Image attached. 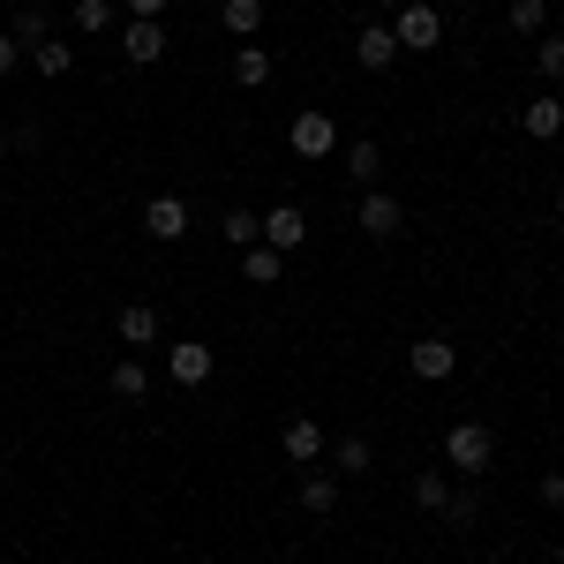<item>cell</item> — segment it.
<instances>
[{
    "label": "cell",
    "mask_w": 564,
    "mask_h": 564,
    "mask_svg": "<svg viewBox=\"0 0 564 564\" xmlns=\"http://www.w3.org/2000/svg\"><path fill=\"white\" fill-rule=\"evenodd\" d=\"M489 459H497L489 422H452V430H444V467H459V475H489Z\"/></svg>",
    "instance_id": "cell-1"
},
{
    "label": "cell",
    "mask_w": 564,
    "mask_h": 564,
    "mask_svg": "<svg viewBox=\"0 0 564 564\" xmlns=\"http://www.w3.org/2000/svg\"><path fill=\"white\" fill-rule=\"evenodd\" d=\"M391 39H399V53H430V45H444V15H436L430 0H406L391 15Z\"/></svg>",
    "instance_id": "cell-2"
},
{
    "label": "cell",
    "mask_w": 564,
    "mask_h": 564,
    "mask_svg": "<svg viewBox=\"0 0 564 564\" xmlns=\"http://www.w3.org/2000/svg\"><path fill=\"white\" fill-rule=\"evenodd\" d=\"M286 143H294V159H332V151H339V129H332V113L302 106L294 129H286Z\"/></svg>",
    "instance_id": "cell-3"
},
{
    "label": "cell",
    "mask_w": 564,
    "mask_h": 564,
    "mask_svg": "<svg viewBox=\"0 0 564 564\" xmlns=\"http://www.w3.org/2000/svg\"><path fill=\"white\" fill-rule=\"evenodd\" d=\"M212 369H218V354L204 347V339H181L174 354H166V377H174L181 391H196V384H212Z\"/></svg>",
    "instance_id": "cell-4"
},
{
    "label": "cell",
    "mask_w": 564,
    "mask_h": 564,
    "mask_svg": "<svg viewBox=\"0 0 564 564\" xmlns=\"http://www.w3.org/2000/svg\"><path fill=\"white\" fill-rule=\"evenodd\" d=\"M143 234L166 241V249L188 241V204H181V196H151V204H143Z\"/></svg>",
    "instance_id": "cell-5"
},
{
    "label": "cell",
    "mask_w": 564,
    "mask_h": 564,
    "mask_svg": "<svg viewBox=\"0 0 564 564\" xmlns=\"http://www.w3.org/2000/svg\"><path fill=\"white\" fill-rule=\"evenodd\" d=\"M166 45H174V39H166V23H135V15L121 23V53H129L135 68H159V61H166Z\"/></svg>",
    "instance_id": "cell-6"
},
{
    "label": "cell",
    "mask_w": 564,
    "mask_h": 564,
    "mask_svg": "<svg viewBox=\"0 0 564 564\" xmlns=\"http://www.w3.org/2000/svg\"><path fill=\"white\" fill-rule=\"evenodd\" d=\"M324 444H332V436H324V422H308V414H294V422L279 430V452H286L294 467H316V459H324Z\"/></svg>",
    "instance_id": "cell-7"
},
{
    "label": "cell",
    "mask_w": 564,
    "mask_h": 564,
    "mask_svg": "<svg viewBox=\"0 0 564 564\" xmlns=\"http://www.w3.org/2000/svg\"><path fill=\"white\" fill-rule=\"evenodd\" d=\"M302 241H308V218H302V204H279V212H263V249L294 257Z\"/></svg>",
    "instance_id": "cell-8"
},
{
    "label": "cell",
    "mask_w": 564,
    "mask_h": 564,
    "mask_svg": "<svg viewBox=\"0 0 564 564\" xmlns=\"http://www.w3.org/2000/svg\"><path fill=\"white\" fill-rule=\"evenodd\" d=\"M399 226H406L399 196H384V188H361V234H369V241H391Z\"/></svg>",
    "instance_id": "cell-9"
},
{
    "label": "cell",
    "mask_w": 564,
    "mask_h": 564,
    "mask_svg": "<svg viewBox=\"0 0 564 564\" xmlns=\"http://www.w3.org/2000/svg\"><path fill=\"white\" fill-rule=\"evenodd\" d=\"M406 369H414L422 384H444V377L459 369V347H452V339H422V347H406Z\"/></svg>",
    "instance_id": "cell-10"
},
{
    "label": "cell",
    "mask_w": 564,
    "mask_h": 564,
    "mask_svg": "<svg viewBox=\"0 0 564 564\" xmlns=\"http://www.w3.org/2000/svg\"><path fill=\"white\" fill-rule=\"evenodd\" d=\"M354 61H361L369 76H384L391 61H399V39H391V23H361V39H354Z\"/></svg>",
    "instance_id": "cell-11"
},
{
    "label": "cell",
    "mask_w": 564,
    "mask_h": 564,
    "mask_svg": "<svg viewBox=\"0 0 564 564\" xmlns=\"http://www.w3.org/2000/svg\"><path fill=\"white\" fill-rule=\"evenodd\" d=\"M520 129L534 135V143H557V135H564V98H557V90H542V98L520 113Z\"/></svg>",
    "instance_id": "cell-12"
},
{
    "label": "cell",
    "mask_w": 564,
    "mask_h": 564,
    "mask_svg": "<svg viewBox=\"0 0 564 564\" xmlns=\"http://www.w3.org/2000/svg\"><path fill=\"white\" fill-rule=\"evenodd\" d=\"M113 332H121V347H151V339H159V308L151 302H121Z\"/></svg>",
    "instance_id": "cell-13"
},
{
    "label": "cell",
    "mask_w": 564,
    "mask_h": 564,
    "mask_svg": "<svg viewBox=\"0 0 564 564\" xmlns=\"http://www.w3.org/2000/svg\"><path fill=\"white\" fill-rule=\"evenodd\" d=\"M234 84H241V90H263V84H271V53H263L257 39L234 45Z\"/></svg>",
    "instance_id": "cell-14"
},
{
    "label": "cell",
    "mask_w": 564,
    "mask_h": 564,
    "mask_svg": "<svg viewBox=\"0 0 564 564\" xmlns=\"http://www.w3.org/2000/svg\"><path fill=\"white\" fill-rule=\"evenodd\" d=\"M302 512H308V520L339 512V481H332V475H316V467H302Z\"/></svg>",
    "instance_id": "cell-15"
},
{
    "label": "cell",
    "mask_w": 564,
    "mask_h": 564,
    "mask_svg": "<svg viewBox=\"0 0 564 564\" xmlns=\"http://www.w3.org/2000/svg\"><path fill=\"white\" fill-rule=\"evenodd\" d=\"M218 23H226V31H234V39L249 45L263 31V0H218Z\"/></svg>",
    "instance_id": "cell-16"
},
{
    "label": "cell",
    "mask_w": 564,
    "mask_h": 564,
    "mask_svg": "<svg viewBox=\"0 0 564 564\" xmlns=\"http://www.w3.org/2000/svg\"><path fill=\"white\" fill-rule=\"evenodd\" d=\"M106 384H113V399H143V391H151V369H143V361H135V354H121V361H113V377H106Z\"/></svg>",
    "instance_id": "cell-17"
},
{
    "label": "cell",
    "mask_w": 564,
    "mask_h": 564,
    "mask_svg": "<svg viewBox=\"0 0 564 564\" xmlns=\"http://www.w3.org/2000/svg\"><path fill=\"white\" fill-rule=\"evenodd\" d=\"M31 68H39L45 84H61V76H68V68H76V45H61V39L31 45Z\"/></svg>",
    "instance_id": "cell-18"
},
{
    "label": "cell",
    "mask_w": 564,
    "mask_h": 564,
    "mask_svg": "<svg viewBox=\"0 0 564 564\" xmlns=\"http://www.w3.org/2000/svg\"><path fill=\"white\" fill-rule=\"evenodd\" d=\"M347 174H354V188H377V174H384V151L361 135V143H347Z\"/></svg>",
    "instance_id": "cell-19"
},
{
    "label": "cell",
    "mask_w": 564,
    "mask_h": 564,
    "mask_svg": "<svg viewBox=\"0 0 564 564\" xmlns=\"http://www.w3.org/2000/svg\"><path fill=\"white\" fill-rule=\"evenodd\" d=\"M218 234H226V249L241 257V249H257V241H263V218L257 212H226V218H218Z\"/></svg>",
    "instance_id": "cell-20"
},
{
    "label": "cell",
    "mask_w": 564,
    "mask_h": 564,
    "mask_svg": "<svg viewBox=\"0 0 564 564\" xmlns=\"http://www.w3.org/2000/svg\"><path fill=\"white\" fill-rule=\"evenodd\" d=\"M324 459H332L339 475H369V436H339V444H324Z\"/></svg>",
    "instance_id": "cell-21"
},
{
    "label": "cell",
    "mask_w": 564,
    "mask_h": 564,
    "mask_svg": "<svg viewBox=\"0 0 564 564\" xmlns=\"http://www.w3.org/2000/svg\"><path fill=\"white\" fill-rule=\"evenodd\" d=\"M505 23H512L520 39H542V31H550V0H512V8H505Z\"/></svg>",
    "instance_id": "cell-22"
},
{
    "label": "cell",
    "mask_w": 564,
    "mask_h": 564,
    "mask_svg": "<svg viewBox=\"0 0 564 564\" xmlns=\"http://www.w3.org/2000/svg\"><path fill=\"white\" fill-rule=\"evenodd\" d=\"M8 39H15V45H45V39H53V23H45L39 0H31V8H15V31H8Z\"/></svg>",
    "instance_id": "cell-23"
},
{
    "label": "cell",
    "mask_w": 564,
    "mask_h": 564,
    "mask_svg": "<svg viewBox=\"0 0 564 564\" xmlns=\"http://www.w3.org/2000/svg\"><path fill=\"white\" fill-rule=\"evenodd\" d=\"M534 68H542V84H564V31H542V45H534Z\"/></svg>",
    "instance_id": "cell-24"
},
{
    "label": "cell",
    "mask_w": 564,
    "mask_h": 564,
    "mask_svg": "<svg viewBox=\"0 0 564 564\" xmlns=\"http://www.w3.org/2000/svg\"><path fill=\"white\" fill-rule=\"evenodd\" d=\"M279 263H286V257H279V249H263V241H257V249H241V271H249L257 286H279Z\"/></svg>",
    "instance_id": "cell-25"
},
{
    "label": "cell",
    "mask_w": 564,
    "mask_h": 564,
    "mask_svg": "<svg viewBox=\"0 0 564 564\" xmlns=\"http://www.w3.org/2000/svg\"><path fill=\"white\" fill-rule=\"evenodd\" d=\"M76 31H84V39L113 31V0H76Z\"/></svg>",
    "instance_id": "cell-26"
},
{
    "label": "cell",
    "mask_w": 564,
    "mask_h": 564,
    "mask_svg": "<svg viewBox=\"0 0 564 564\" xmlns=\"http://www.w3.org/2000/svg\"><path fill=\"white\" fill-rule=\"evenodd\" d=\"M444 497H452V489H444V475H430V467H422V475H414V512H444Z\"/></svg>",
    "instance_id": "cell-27"
},
{
    "label": "cell",
    "mask_w": 564,
    "mask_h": 564,
    "mask_svg": "<svg viewBox=\"0 0 564 564\" xmlns=\"http://www.w3.org/2000/svg\"><path fill=\"white\" fill-rule=\"evenodd\" d=\"M475 512H481L475 489H452V497H444V520H452V527H475Z\"/></svg>",
    "instance_id": "cell-28"
},
{
    "label": "cell",
    "mask_w": 564,
    "mask_h": 564,
    "mask_svg": "<svg viewBox=\"0 0 564 564\" xmlns=\"http://www.w3.org/2000/svg\"><path fill=\"white\" fill-rule=\"evenodd\" d=\"M542 505H550V512H564V467H550V475H542Z\"/></svg>",
    "instance_id": "cell-29"
},
{
    "label": "cell",
    "mask_w": 564,
    "mask_h": 564,
    "mask_svg": "<svg viewBox=\"0 0 564 564\" xmlns=\"http://www.w3.org/2000/svg\"><path fill=\"white\" fill-rule=\"evenodd\" d=\"M15 68H23V45H15V39H8V31H0V84H8Z\"/></svg>",
    "instance_id": "cell-30"
},
{
    "label": "cell",
    "mask_w": 564,
    "mask_h": 564,
    "mask_svg": "<svg viewBox=\"0 0 564 564\" xmlns=\"http://www.w3.org/2000/svg\"><path fill=\"white\" fill-rule=\"evenodd\" d=\"M121 8H129L135 23H159V15H166V8H174V0H121Z\"/></svg>",
    "instance_id": "cell-31"
},
{
    "label": "cell",
    "mask_w": 564,
    "mask_h": 564,
    "mask_svg": "<svg viewBox=\"0 0 564 564\" xmlns=\"http://www.w3.org/2000/svg\"><path fill=\"white\" fill-rule=\"evenodd\" d=\"M377 8H391V15H399V8H406V0H377Z\"/></svg>",
    "instance_id": "cell-32"
},
{
    "label": "cell",
    "mask_w": 564,
    "mask_h": 564,
    "mask_svg": "<svg viewBox=\"0 0 564 564\" xmlns=\"http://www.w3.org/2000/svg\"><path fill=\"white\" fill-rule=\"evenodd\" d=\"M0 166H8V135H0Z\"/></svg>",
    "instance_id": "cell-33"
},
{
    "label": "cell",
    "mask_w": 564,
    "mask_h": 564,
    "mask_svg": "<svg viewBox=\"0 0 564 564\" xmlns=\"http://www.w3.org/2000/svg\"><path fill=\"white\" fill-rule=\"evenodd\" d=\"M557 226H564V196H557Z\"/></svg>",
    "instance_id": "cell-34"
},
{
    "label": "cell",
    "mask_w": 564,
    "mask_h": 564,
    "mask_svg": "<svg viewBox=\"0 0 564 564\" xmlns=\"http://www.w3.org/2000/svg\"><path fill=\"white\" fill-rule=\"evenodd\" d=\"M271 564H294V557H271Z\"/></svg>",
    "instance_id": "cell-35"
},
{
    "label": "cell",
    "mask_w": 564,
    "mask_h": 564,
    "mask_svg": "<svg viewBox=\"0 0 564 564\" xmlns=\"http://www.w3.org/2000/svg\"><path fill=\"white\" fill-rule=\"evenodd\" d=\"M557 564H564V542H557Z\"/></svg>",
    "instance_id": "cell-36"
}]
</instances>
